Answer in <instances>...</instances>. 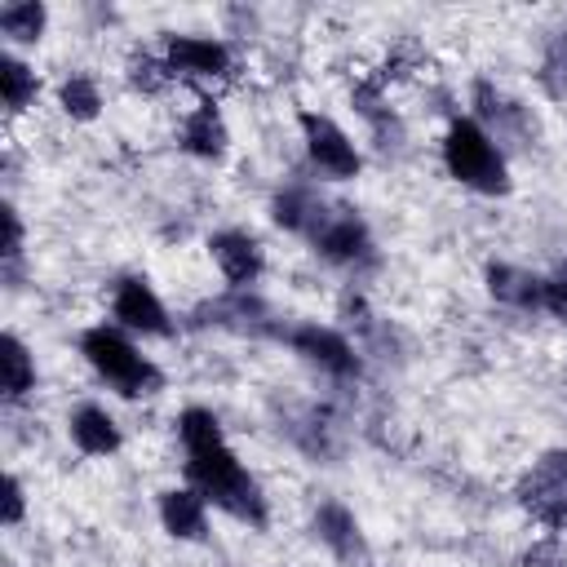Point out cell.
I'll return each mask as SVG.
<instances>
[{
	"label": "cell",
	"mask_w": 567,
	"mask_h": 567,
	"mask_svg": "<svg viewBox=\"0 0 567 567\" xmlns=\"http://www.w3.org/2000/svg\"><path fill=\"white\" fill-rule=\"evenodd\" d=\"M177 439L186 452V483L221 514H230L235 523L248 527H266L270 523V505L261 483L248 474V465L235 456V447L226 443V430L217 421L213 408H182L177 412Z\"/></svg>",
	"instance_id": "cell-1"
},
{
	"label": "cell",
	"mask_w": 567,
	"mask_h": 567,
	"mask_svg": "<svg viewBox=\"0 0 567 567\" xmlns=\"http://www.w3.org/2000/svg\"><path fill=\"white\" fill-rule=\"evenodd\" d=\"M80 354L84 363L120 394V399H151L164 390V372L151 354H142V346L133 341V332H124L120 323H93L80 332Z\"/></svg>",
	"instance_id": "cell-2"
},
{
	"label": "cell",
	"mask_w": 567,
	"mask_h": 567,
	"mask_svg": "<svg viewBox=\"0 0 567 567\" xmlns=\"http://www.w3.org/2000/svg\"><path fill=\"white\" fill-rule=\"evenodd\" d=\"M443 168L452 182H461L474 195H505L509 190V159L505 146L474 120V115H452L443 128Z\"/></svg>",
	"instance_id": "cell-3"
},
{
	"label": "cell",
	"mask_w": 567,
	"mask_h": 567,
	"mask_svg": "<svg viewBox=\"0 0 567 567\" xmlns=\"http://www.w3.org/2000/svg\"><path fill=\"white\" fill-rule=\"evenodd\" d=\"M323 261H332L337 270H350V275H363V270H377L381 252H377V239L368 230V221L359 217V208L350 204H337V199H323L315 221L306 226L301 235Z\"/></svg>",
	"instance_id": "cell-4"
},
{
	"label": "cell",
	"mask_w": 567,
	"mask_h": 567,
	"mask_svg": "<svg viewBox=\"0 0 567 567\" xmlns=\"http://www.w3.org/2000/svg\"><path fill=\"white\" fill-rule=\"evenodd\" d=\"M279 341H284L292 354H301L310 368H319L323 377H332V381H359V377H363V350H359L341 328L301 319V323H284Z\"/></svg>",
	"instance_id": "cell-5"
},
{
	"label": "cell",
	"mask_w": 567,
	"mask_h": 567,
	"mask_svg": "<svg viewBox=\"0 0 567 567\" xmlns=\"http://www.w3.org/2000/svg\"><path fill=\"white\" fill-rule=\"evenodd\" d=\"M518 505L549 532H567V447H549L532 461V470L514 487Z\"/></svg>",
	"instance_id": "cell-6"
},
{
	"label": "cell",
	"mask_w": 567,
	"mask_h": 567,
	"mask_svg": "<svg viewBox=\"0 0 567 567\" xmlns=\"http://www.w3.org/2000/svg\"><path fill=\"white\" fill-rule=\"evenodd\" d=\"M297 128H301L306 159H310V168H315L319 177H328V182H350V177H359L363 155H359V146L350 142V133H346L332 115L306 106V111H297Z\"/></svg>",
	"instance_id": "cell-7"
},
{
	"label": "cell",
	"mask_w": 567,
	"mask_h": 567,
	"mask_svg": "<svg viewBox=\"0 0 567 567\" xmlns=\"http://www.w3.org/2000/svg\"><path fill=\"white\" fill-rule=\"evenodd\" d=\"M111 323H120L133 337H159V341L177 332L164 297L146 275H120L111 284Z\"/></svg>",
	"instance_id": "cell-8"
},
{
	"label": "cell",
	"mask_w": 567,
	"mask_h": 567,
	"mask_svg": "<svg viewBox=\"0 0 567 567\" xmlns=\"http://www.w3.org/2000/svg\"><path fill=\"white\" fill-rule=\"evenodd\" d=\"M164 66L173 80H226L235 66V53L226 40L217 35H186V31H168L164 35Z\"/></svg>",
	"instance_id": "cell-9"
},
{
	"label": "cell",
	"mask_w": 567,
	"mask_h": 567,
	"mask_svg": "<svg viewBox=\"0 0 567 567\" xmlns=\"http://www.w3.org/2000/svg\"><path fill=\"white\" fill-rule=\"evenodd\" d=\"M310 532L337 558V567H372V545H368V536H363V527L346 501H337V496L319 501L310 514Z\"/></svg>",
	"instance_id": "cell-10"
},
{
	"label": "cell",
	"mask_w": 567,
	"mask_h": 567,
	"mask_svg": "<svg viewBox=\"0 0 567 567\" xmlns=\"http://www.w3.org/2000/svg\"><path fill=\"white\" fill-rule=\"evenodd\" d=\"M190 328H230V332H252V337H279L284 323H275L270 306L248 288V292H226L217 301H204L190 310Z\"/></svg>",
	"instance_id": "cell-11"
},
{
	"label": "cell",
	"mask_w": 567,
	"mask_h": 567,
	"mask_svg": "<svg viewBox=\"0 0 567 567\" xmlns=\"http://www.w3.org/2000/svg\"><path fill=\"white\" fill-rule=\"evenodd\" d=\"M208 257L217 266V275L226 279V288L235 292H248L261 270H266V248L252 230H239V226H226V230H213L208 235Z\"/></svg>",
	"instance_id": "cell-12"
},
{
	"label": "cell",
	"mask_w": 567,
	"mask_h": 567,
	"mask_svg": "<svg viewBox=\"0 0 567 567\" xmlns=\"http://www.w3.org/2000/svg\"><path fill=\"white\" fill-rule=\"evenodd\" d=\"M155 514H159V527L173 536V540H186V545H199L208 540V501L182 483V487H164L155 496Z\"/></svg>",
	"instance_id": "cell-13"
},
{
	"label": "cell",
	"mask_w": 567,
	"mask_h": 567,
	"mask_svg": "<svg viewBox=\"0 0 567 567\" xmlns=\"http://www.w3.org/2000/svg\"><path fill=\"white\" fill-rule=\"evenodd\" d=\"M177 146H182L190 159H221V155H226V146H230V128H226L217 102L199 97V106H190V111L182 115Z\"/></svg>",
	"instance_id": "cell-14"
},
{
	"label": "cell",
	"mask_w": 567,
	"mask_h": 567,
	"mask_svg": "<svg viewBox=\"0 0 567 567\" xmlns=\"http://www.w3.org/2000/svg\"><path fill=\"white\" fill-rule=\"evenodd\" d=\"M66 434L75 443L80 456H115L124 447V434H120V421L102 408V403H80L71 416H66Z\"/></svg>",
	"instance_id": "cell-15"
},
{
	"label": "cell",
	"mask_w": 567,
	"mask_h": 567,
	"mask_svg": "<svg viewBox=\"0 0 567 567\" xmlns=\"http://www.w3.org/2000/svg\"><path fill=\"white\" fill-rule=\"evenodd\" d=\"M474 120L496 137V146L501 137H527V106L505 97L492 80H474Z\"/></svg>",
	"instance_id": "cell-16"
},
{
	"label": "cell",
	"mask_w": 567,
	"mask_h": 567,
	"mask_svg": "<svg viewBox=\"0 0 567 567\" xmlns=\"http://www.w3.org/2000/svg\"><path fill=\"white\" fill-rule=\"evenodd\" d=\"M483 284H487L492 301H501V306H509V310H540V288H545V279L532 275V270H523V266L487 261Z\"/></svg>",
	"instance_id": "cell-17"
},
{
	"label": "cell",
	"mask_w": 567,
	"mask_h": 567,
	"mask_svg": "<svg viewBox=\"0 0 567 567\" xmlns=\"http://www.w3.org/2000/svg\"><path fill=\"white\" fill-rule=\"evenodd\" d=\"M0 385H4V403H22L35 390V354L18 332L0 337Z\"/></svg>",
	"instance_id": "cell-18"
},
{
	"label": "cell",
	"mask_w": 567,
	"mask_h": 567,
	"mask_svg": "<svg viewBox=\"0 0 567 567\" xmlns=\"http://www.w3.org/2000/svg\"><path fill=\"white\" fill-rule=\"evenodd\" d=\"M40 93V75L31 62H22L13 49L0 53V97H4V111L9 115H22Z\"/></svg>",
	"instance_id": "cell-19"
},
{
	"label": "cell",
	"mask_w": 567,
	"mask_h": 567,
	"mask_svg": "<svg viewBox=\"0 0 567 567\" xmlns=\"http://www.w3.org/2000/svg\"><path fill=\"white\" fill-rule=\"evenodd\" d=\"M49 27V9L40 0H4L0 4V35L9 44H40Z\"/></svg>",
	"instance_id": "cell-20"
},
{
	"label": "cell",
	"mask_w": 567,
	"mask_h": 567,
	"mask_svg": "<svg viewBox=\"0 0 567 567\" xmlns=\"http://www.w3.org/2000/svg\"><path fill=\"white\" fill-rule=\"evenodd\" d=\"M58 106H62V115L75 120V124L97 120V115H102V89H97V80H93L89 71H71V75L58 84Z\"/></svg>",
	"instance_id": "cell-21"
},
{
	"label": "cell",
	"mask_w": 567,
	"mask_h": 567,
	"mask_svg": "<svg viewBox=\"0 0 567 567\" xmlns=\"http://www.w3.org/2000/svg\"><path fill=\"white\" fill-rule=\"evenodd\" d=\"M540 89L549 97H567V27H558V31L545 35V49H540Z\"/></svg>",
	"instance_id": "cell-22"
},
{
	"label": "cell",
	"mask_w": 567,
	"mask_h": 567,
	"mask_svg": "<svg viewBox=\"0 0 567 567\" xmlns=\"http://www.w3.org/2000/svg\"><path fill=\"white\" fill-rule=\"evenodd\" d=\"M168 80H173V75H168V66H164V58H155V53H146V49L128 58V84H133V89L159 93Z\"/></svg>",
	"instance_id": "cell-23"
},
{
	"label": "cell",
	"mask_w": 567,
	"mask_h": 567,
	"mask_svg": "<svg viewBox=\"0 0 567 567\" xmlns=\"http://www.w3.org/2000/svg\"><path fill=\"white\" fill-rule=\"evenodd\" d=\"M0 221H4V244H0V257H4V266L13 270V266L22 261L27 230H22V217H18V208H13V204H4V208H0Z\"/></svg>",
	"instance_id": "cell-24"
},
{
	"label": "cell",
	"mask_w": 567,
	"mask_h": 567,
	"mask_svg": "<svg viewBox=\"0 0 567 567\" xmlns=\"http://www.w3.org/2000/svg\"><path fill=\"white\" fill-rule=\"evenodd\" d=\"M518 567H567V545L558 536H540L536 545L523 549Z\"/></svg>",
	"instance_id": "cell-25"
},
{
	"label": "cell",
	"mask_w": 567,
	"mask_h": 567,
	"mask_svg": "<svg viewBox=\"0 0 567 567\" xmlns=\"http://www.w3.org/2000/svg\"><path fill=\"white\" fill-rule=\"evenodd\" d=\"M540 310L567 328V270L545 275V288H540Z\"/></svg>",
	"instance_id": "cell-26"
},
{
	"label": "cell",
	"mask_w": 567,
	"mask_h": 567,
	"mask_svg": "<svg viewBox=\"0 0 567 567\" xmlns=\"http://www.w3.org/2000/svg\"><path fill=\"white\" fill-rule=\"evenodd\" d=\"M27 514V487L18 474H4V509H0V523L4 527H18Z\"/></svg>",
	"instance_id": "cell-27"
}]
</instances>
